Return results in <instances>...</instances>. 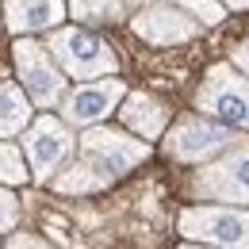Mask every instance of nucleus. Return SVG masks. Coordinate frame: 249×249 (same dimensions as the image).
Wrapping results in <instances>:
<instances>
[{"label": "nucleus", "mask_w": 249, "mask_h": 249, "mask_svg": "<svg viewBox=\"0 0 249 249\" xmlns=\"http://www.w3.org/2000/svg\"><path fill=\"white\" fill-rule=\"evenodd\" d=\"M46 50L54 54L58 69L73 81H92V77H107L119 69L115 46L104 42L100 35L81 31V27H50Z\"/></svg>", "instance_id": "nucleus-1"}, {"label": "nucleus", "mask_w": 249, "mask_h": 249, "mask_svg": "<svg viewBox=\"0 0 249 249\" xmlns=\"http://www.w3.org/2000/svg\"><path fill=\"white\" fill-rule=\"evenodd\" d=\"M192 196L207 203H246L249 207V138L222 150L218 161H203V169L192 177Z\"/></svg>", "instance_id": "nucleus-2"}, {"label": "nucleus", "mask_w": 249, "mask_h": 249, "mask_svg": "<svg viewBox=\"0 0 249 249\" xmlns=\"http://www.w3.org/2000/svg\"><path fill=\"white\" fill-rule=\"evenodd\" d=\"M19 134H23V157H27L31 180H38V184H46L77 150V138H73L69 123L50 115V111L31 119Z\"/></svg>", "instance_id": "nucleus-3"}, {"label": "nucleus", "mask_w": 249, "mask_h": 249, "mask_svg": "<svg viewBox=\"0 0 249 249\" xmlns=\"http://www.w3.org/2000/svg\"><path fill=\"white\" fill-rule=\"evenodd\" d=\"M234 142H242V134L230 123H215V119H203V115H184L165 134V154L173 161L203 165V161L218 157L222 150H230Z\"/></svg>", "instance_id": "nucleus-4"}, {"label": "nucleus", "mask_w": 249, "mask_h": 249, "mask_svg": "<svg viewBox=\"0 0 249 249\" xmlns=\"http://www.w3.org/2000/svg\"><path fill=\"white\" fill-rule=\"evenodd\" d=\"M180 234H184V242L249 249V207H230V203L184 207L180 211Z\"/></svg>", "instance_id": "nucleus-5"}, {"label": "nucleus", "mask_w": 249, "mask_h": 249, "mask_svg": "<svg viewBox=\"0 0 249 249\" xmlns=\"http://www.w3.org/2000/svg\"><path fill=\"white\" fill-rule=\"evenodd\" d=\"M12 58H16V73H19V81H23L27 100L38 104L42 111L58 107V100L65 96V73L58 69L54 54H50L42 42L19 35L16 46H12Z\"/></svg>", "instance_id": "nucleus-6"}, {"label": "nucleus", "mask_w": 249, "mask_h": 249, "mask_svg": "<svg viewBox=\"0 0 249 249\" xmlns=\"http://www.w3.org/2000/svg\"><path fill=\"white\" fill-rule=\"evenodd\" d=\"M77 146H81V157H85L92 169H100L107 180L130 173L134 165H142V161L150 157V142L130 138L123 130H111V126H96V123L85 126V134H81Z\"/></svg>", "instance_id": "nucleus-7"}, {"label": "nucleus", "mask_w": 249, "mask_h": 249, "mask_svg": "<svg viewBox=\"0 0 249 249\" xmlns=\"http://www.w3.org/2000/svg\"><path fill=\"white\" fill-rule=\"evenodd\" d=\"M196 107L238 130H249V77L234 65H215L196 92Z\"/></svg>", "instance_id": "nucleus-8"}, {"label": "nucleus", "mask_w": 249, "mask_h": 249, "mask_svg": "<svg viewBox=\"0 0 249 249\" xmlns=\"http://www.w3.org/2000/svg\"><path fill=\"white\" fill-rule=\"evenodd\" d=\"M126 85L115 77V73H107V77H92V81H85V85H77L73 92H65L58 104H62V119L69 126H89V123H100V119H107L111 111H115V104L123 100Z\"/></svg>", "instance_id": "nucleus-9"}, {"label": "nucleus", "mask_w": 249, "mask_h": 249, "mask_svg": "<svg viewBox=\"0 0 249 249\" xmlns=\"http://www.w3.org/2000/svg\"><path fill=\"white\" fill-rule=\"evenodd\" d=\"M130 27H134L138 38H146V42H154V46H177V42L196 38L203 23H199L196 16H188L184 8L161 0V4H146V8H138V16L130 19Z\"/></svg>", "instance_id": "nucleus-10"}, {"label": "nucleus", "mask_w": 249, "mask_h": 249, "mask_svg": "<svg viewBox=\"0 0 249 249\" xmlns=\"http://www.w3.org/2000/svg\"><path fill=\"white\" fill-rule=\"evenodd\" d=\"M115 111H119V119H123L126 130H134L138 138H161L165 134V126H169V107L150 92H123V100L115 104Z\"/></svg>", "instance_id": "nucleus-11"}, {"label": "nucleus", "mask_w": 249, "mask_h": 249, "mask_svg": "<svg viewBox=\"0 0 249 249\" xmlns=\"http://www.w3.org/2000/svg\"><path fill=\"white\" fill-rule=\"evenodd\" d=\"M65 19V0H4V27L16 35L50 31Z\"/></svg>", "instance_id": "nucleus-12"}, {"label": "nucleus", "mask_w": 249, "mask_h": 249, "mask_svg": "<svg viewBox=\"0 0 249 249\" xmlns=\"http://www.w3.org/2000/svg\"><path fill=\"white\" fill-rule=\"evenodd\" d=\"M46 184L54 188V192H62V196H85V192H100V188H107L111 180L100 173V169H92L85 157L81 161H73V165H65V169H58Z\"/></svg>", "instance_id": "nucleus-13"}, {"label": "nucleus", "mask_w": 249, "mask_h": 249, "mask_svg": "<svg viewBox=\"0 0 249 249\" xmlns=\"http://www.w3.org/2000/svg\"><path fill=\"white\" fill-rule=\"evenodd\" d=\"M31 123V100L16 81H0V138H16Z\"/></svg>", "instance_id": "nucleus-14"}, {"label": "nucleus", "mask_w": 249, "mask_h": 249, "mask_svg": "<svg viewBox=\"0 0 249 249\" xmlns=\"http://www.w3.org/2000/svg\"><path fill=\"white\" fill-rule=\"evenodd\" d=\"M69 16L77 23H89V27H104V23H119L126 12V0H69L65 4Z\"/></svg>", "instance_id": "nucleus-15"}, {"label": "nucleus", "mask_w": 249, "mask_h": 249, "mask_svg": "<svg viewBox=\"0 0 249 249\" xmlns=\"http://www.w3.org/2000/svg\"><path fill=\"white\" fill-rule=\"evenodd\" d=\"M27 180H31V169H27V157L19 154V146L0 142V184H27Z\"/></svg>", "instance_id": "nucleus-16"}, {"label": "nucleus", "mask_w": 249, "mask_h": 249, "mask_svg": "<svg viewBox=\"0 0 249 249\" xmlns=\"http://www.w3.org/2000/svg\"><path fill=\"white\" fill-rule=\"evenodd\" d=\"M169 4H177V8H184L188 16H196L203 27H215L226 19V8H222V0H169Z\"/></svg>", "instance_id": "nucleus-17"}, {"label": "nucleus", "mask_w": 249, "mask_h": 249, "mask_svg": "<svg viewBox=\"0 0 249 249\" xmlns=\"http://www.w3.org/2000/svg\"><path fill=\"white\" fill-rule=\"evenodd\" d=\"M16 218H19V199L8 188H0V234L16 230Z\"/></svg>", "instance_id": "nucleus-18"}, {"label": "nucleus", "mask_w": 249, "mask_h": 249, "mask_svg": "<svg viewBox=\"0 0 249 249\" xmlns=\"http://www.w3.org/2000/svg\"><path fill=\"white\" fill-rule=\"evenodd\" d=\"M230 65H234V69H242V73L249 77V38L234 46V54H230Z\"/></svg>", "instance_id": "nucleus-19"}, {"label": "nucleus", "mask_w": 249, "mask_h": 249, "mask_svg": "<svg viewBox=\"0 0 249 249\" xmlns=\"http://www.w3.org/2000/svg\"><path fill=\"white\" fill-rule=\"evenodd\" d=\"M8 246L19 249V246H46V242H42V238H31V234H12V238H8Z\"/></svg>", "instance_id": "nucleus-20"}, {"label": "nucleus", "mask_w": 249, "mask_h": 249, "mask_svg": "<svg viewBox=\"0 0 249 249\" xmlns=\"http://www.w3.org/2000/svg\"><path fill=\"white\" fill-rule=\"evenodd\" d=\"M222 8H249V0H222Z\"/></svg>", "instance_id": "nucleus-21"}]
</instances>
